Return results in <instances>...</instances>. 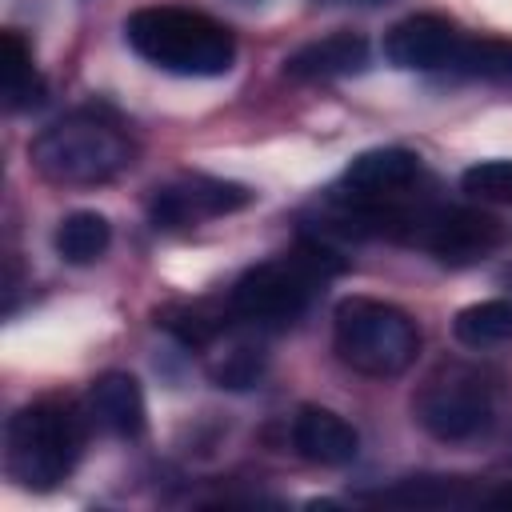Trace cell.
Masks as SVG:
<instances>
[{
	"mask_svg": "<svg viewBox=\"0 0 512 512\" xmlns=\"http://www.w3.org/2000/svg\"><path fill=\"white\" fill-rule=\"evenodd\" d=\"M452 332L468 348H492L512 340V304L508 300H476L456 312Z\"/></svg>",
	"mask_w": 512,
	"mask_h": 512,
	"instance_id": "obj_15",
	"label": "cell"
},
{
	"mask_svg": "<svg viewBox=\"0 0 512 512\" xmlns=\"http://www.w3.org/2000/svg\"><path fill=\"white\" fill-rule=\"evenodd\" d=\"M244 204H252V192L244 184L192 176L184 184L156 188V196H152V220H156V228H184V224H196V220H208V216L236 212Z\"/></svg>",
	"mask_w": 512,
	"mask_h": 512,
	"instance_id": "obj_9",
	"label": "cell"
},
{
	"mask_svg": "<svg viewBox=\"0 0 512 512\" xmlns=\"http://www.w3.org/2000/svg\"><path fill=\"white\" fill-rule=\"evenodd\" d=\"M156 324H160L164 332H172L180 344H188V348L212 344V340L220 336V328H224L216 316H208L204 308H192V304H176V308L156 312Z\"/></svg>",
	"mask_w": 512,
	"mask_h": 512,
	"instance_id": "obj_19",
	"label": "cell"
},
{
	"mask_svg": "<svg viewBox=\"0 0 512 512\" xmlns=\"http://www.w3.org/2000/svg\"><path fill=\"white\" fill-rule=\"evenodd\" d=\"M460 28L440 16V12H412L404 20H396L384 36V56L396 68L408 72H432V68H448L456 48H460Z\"/></svg>",
	"mask_w": 512,
	"mask_h": 512,
	"instance_id": "obj_8",
	"label": "cell"
},
{
	"mask_svg": "<svg viewBox=\"0 0 512 512\" xmlns=\"http://www.w3.org/2000/svg\"><path fill=\"white\" fill-rule=\"evenodd\" d=\"M84 424L72 404L40 400L8 420V472L32 492L56 488L80 460Z\"/></svg>",
	"mask_w": 512,
	"mask_h": 512,
	"instance_id": "obj_4",
	"label": "cell"
},
{
	"mask_svg": "<svg viewBox=\"0 0 512 512\" xmlns=\"http://www.w3.org/2000/svg\"><path fill=\"white\" fill-rule=\"evenodd\" d=\"M332 272H340L336 252L320 248V244H300L292 256L284 260H268L248 268L228 296V308L252 324H292L320 280H328Z\"/></svg>",
	"mask_w": 512,
	"mask_h": 512,
	"instance_id": "obj_5",
	"label": "cell"
},
{
	"mask_svg": "<svg viewBox=\"0 0 512 512\" xmlns=\"http://www.w3.org/2000/svg\"><path fill=\"white\" fill-rule=\"evenodd\" d=\"M380 500H396V504H468L472 496L464 492L460 480H444V476H412L388 492H380Z\"/></svg>",
	"mask_w": 512,
	"mask_h": 512,
	"instance_id": "obj_20",
	"label": "cell"
},
{
	"mask_svg": "<svg viewBox=\"0 0 512 512\" xmlns=\"http://www.w3.org/2000/svg\"><path fill=\"white\" fill-rule=\"evenodd\" d=\"M28 156L36 172L56 184H104L132 164V144L116 124L92 112H76L44 128Z\"/></svg>",
	"mask_w": 512,
	"mask_h": 512,
	"instance_id": "obj_3",
	"label": "cell"
},
{
	"mask_svg": "<svg viewBox=\"0 0 512 512\" xmlns=\"http://www.w3.org/2000/svg\"><path fill=\"white\" fill-rule=\"evenodd\" d=\"M412 408L420 428L444 444H464L492 428V392L464 364H444L440 372H432L420 384Z\"/></svg>",
	"mask_w": 512,
	"mask_h": 512,
	"instance_id": "obj_6",
	"label": "cell"
},
{
	"mask_svg": "<svg viewBox=\"0 0 512 512\" xmlns=\"http://www.w3.org/2000/svg\"><path fill=\"white\" fill-rule=\"evenodd\" d=\"M108 244H112V224H108V216L88 212V208L68 212V216L56 224V232H52V248H56V256H60L64 264H96V260L108 252Z\"/></svg>",
	"mask_w": 512,
	"mask_h": 512,
	"instance_id": "obj_14",
	"label": "cell"
},
{
	"mask_svg": "<svg viewBox=\"0 0 512 512\" xmlns=\"http://www.w3.org/2000/svg\"><path fill=\"white\" fill-rule=\"evenodd\" d=\"M448 68L472 80H512V40H500V36L460 40Z\"/></svg>",
	"mask_w": 512,
	"mask_h": 512,
	"instance_id": "obj_17",
	"label": "cell"
},
{
	"mask_svg": "<svg viewBox=\"0 0 512 512\" xmlns=\"http://www.w3.org/2000/svg\"><path fill=\"white\" fill-rule=\"evenodd\" d=\"M460 188L476 204H512V160H480L464 168Z\"/></svg>",
	"mask_w": 512,
	"mask_h": 512,
	"instance_id": "obj_18",
	"label": "cell"
},
{
	"mask_svg": "<svg viewBox=\"0 0 512 512\" xmlns=\"http://www.w3.org/2000/svg\"><path fill=\"white\" fill-rule=\"evenodd\" d=\"M88 408L96 416L100 428H108L112 436H140L148 424V408H144V392L140 380L132 372H104L92 380L88 388Z\"/></svg>",
	"mask_w": 512,
	"mask_h": 512,
	"instance_id": "obj_13",
	"label": "cell"
},
{
	"mask_svg": "<svg viewBox=\"0 0 512 512\" xmlns=\"http://www.w3.org/2000/svg\"><path fill=\"white\" fill-rule=\"evenodd\" d=\"M292 448L308 460V464H324V468H344L356 460L360 452V436L356 428L324 408V404H304L296 416H292Z\"/></svg>",
	"mask_w": 512,
	"mask_h": 512,
	"instance_id": "obj_11",
	"label": "cell"
},
{
	"mask_svg": "<svg viewBox=\"0 0 512 512\" xmlns=\"http://www.w3.org/2000/svg\"><path fill=\"white\" fill-rule=\"evenodd\" d=\"M412 236L440 264L464 268V264L488 260L500 248L504 228H500V220L492 212H480V208H440L432 216H416Z\"/></svg>",
	"mask_w": 512,
	"mask_h": 512,
	"instance_id": "obj_7",
	"label": "cell"
},
{
	"mask_svg": "<svg viewBox=\"0 0 512 512\" xmlns=\"http://www.w3.org/2000/svg\"><path fill=\"white\" fill-rule=\"evenodd\" d=\"M420 176V156L408 148H368L344 168V188L356 204H392Z\"/></svg>",
	"mask_w": 512,
	"mask_h": 512,
	"instance_id": "obj_10",
	"label": "cell"
},
{
	"mask_svg": "<svg viewBox=\"0 0 512 512\" xmlns=\"http://www.w3.org/2000/svg\"><path fill=\"white\" fill-rule=\"evenodd\" d=\"M332 348L340 364H348L352 372L388 380L416 360L420 328L404 308L388 300L348 296L336 304V316H332Z\"/></svg>",
	"mask_w": 512,
	"mask_h": 512,
	"instance_id": "obj_2",
	"label": "cell"
},
{
	"mask_svg": "<svg viewBox=\"0 0 512 512\" xmlns=\"http://www.w3.org/2000/svg\"><path fill=\"white\" fill-rule=\"evenodd\" d=\"M124 36L148 64L176 76H224L236 60L232 32L196 8H176V4L136 8L124 20Z\"/></svg>",
	"mask_w": 512,
	"mask_h": 512,
	"instance_id": "obj_1",
	"label": "cell"
},
{
	"mask_svg": "<svg viewBox=\"0 0 512 512\" xmlns=\"http://www.w3.org/2000/svg\"><path fill=\"white\" fill-rule=\"evenodd\" d=\"M260 368H264V356L256 348H232L216 364V380H220V388H248V384H256Z\"/></svg>",
	"mask_w": 512,
	"mask_h": 512,
	"instance_id": "obj_21",
	"label": "cell"
},
{
	"mask_svg": "<svg viewBox=\"0 0 512 512\" xmlns=\"http://www.w3.org/2000/svg\"><path fill=\"white\" fill-rule=\"evenodd\" d=\"M0 72H4V96H8V108H28L44 96V84L32 68V48L16 36V32H4L0 36Z\"/></svg>",
	"mask_w": 512,
	"mask_h": 512,
	"instance_id": "obj_16",
	"label": "cell"
},
{
	"mask_svg": "<svg viewBox=\"0 0 512 512\" xmlns=\"http://www.w3.org/2000/svg\"><path fill=\"white\" fill-rule=\"evenodd\" d=\"M492 504H512V484L500 488V492H492Z\"/></svg>",
	"mask_w": 512,
	"mask_h": 512,
	"instance_id": "obj_22",
	"label": "cell"
},
{
	"mask_svg": "<svg viewBox=\"0 0 512 512\" xmlns=\"http://www.w3.org/2000/svg\"><path fill=\"white\" fill-rule=\"evenodd\" d=\"M368 64V40L360 32H328L304 48H296L284 60V76L292 80H336L364 72Z\"/></svg>",
	"mask_w": 512,
	"mask_h": 512,
	"instance_id": "obj_12",
	"label": "cell"
}]
</instances>
